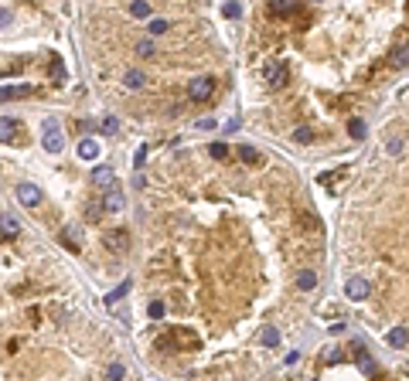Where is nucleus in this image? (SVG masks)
I'll return each instance as SVG.
<instances>
[{"mask_svg":"<svg viewBox=\"0 0 409 381\" xmlns=\"http://www.w3.org/2000/svg\"><path fill=\"white\" fill-rule=\"evenodd\" d=\"M41 143H44L48 153H61V147H65V133H61V123L55 116H48L41 123Z\"/></svg>","mask_w":409,"mask_h":381,"instance_id":"f257e3e1","label":"nucleus"},{"mask_svg":"<svg viewBox=\"0 0 409 381\" xmlns=\"http://www.w3.org/2000/svg\"><path fill=\"white\" fill-rule=\"evenodd\" d=\"M212 92H215V78H208V75L195 78V82L188 85V95H191L195 102H205V99H212Z\"/></svg>","mask_w":409,"mask_h":381,"instance_id":"f03ea898","label":"nucleus"},{"mask_svg":"<svg viewBox=\"0 0 409 381\" xmlns=\"http://www.w3.org/2000/svg\"><path fill=\"white\" fill-rule=\"evenodd\" d=\"M369 279H362V276H351L348 283H345V296L355 300V303H362V300H369Z\"/></svg>","mask_w":409,"mask_h":381,"instance_id":"7ed1b4c3","label":"nucleus"},{"mask_svg":"<svg viewBox=\"0 0 409 381\" xmlns=\"http://www.w3.org/2000/svg\"><path fill=\"white\" fill-rule=\"evenodd\" d=\"M113 181H116V171H113L109 164H99V167H92V184H96V188L113 190Z\"/></svg>","mask_w":409,"mask_h":381,"instance_id":"20e7f679","label":"nucleus"},{"mask_svg":"<svg viewBox=\"0 0 409 381\" xmlns=\"http://www.w3.org/2000/svg\"><path fill=\"white\" fill-rule=\"evenodd\" d=\"M14 190H17V201L24 204V208H38L41 204V190L34 188V184H17Z\"/></svg>","mask_w":409,"mask_h":381,"instance_id":"39448f33","label":"nucleus"},{"mask_svg":"<svg viewBox=\"0 0 409 381\" xmlns=\"http://www.w3.org/2000/svg\"><path fill=\"white\" fill-rule=\"evenodd\" d=\"M263 75H266V85L276 89V85H283V82H287V68H283V65H276V61H270V65L263 68Z\"/></svg>","mask_w":409,"mask_h":381,"instance_id":"423d86ee","label":"nucleus"},{"mask_svg":"<svg viewBox=\"0 0 409 381\" xmlns=\"http://www.w3.org/2000/svg\"><path fill=\"white\" fill-rule=\"evenodd\" d=\"M235 157H239L242 164H249V167H256V164H263V157H259V150H256V147H249V143H239V147H235Z\"/></svg>","mask_w":409,"mask_h":381,"instance_id":"0eeeda50","label":"nucleus"},{"mask_svg":"<svg viewBox=\"0 0 409 381\" xmlns=\"http://www.w3.org/2000/svg\"><path fill=\"white\" fill-rule=\"evenodd\" d=\"M78 157H82V160H99V143L92 140V136L78 140Z\"/></svg>","mask_w":409,"mask_h":381,"instance_id":"6e6552de","label":"nucleus"},{"mask_svg":"<svg viewBox=\"0 0 409 381\" xmlns=\"http://www.w3.org/2000/svg\"><path fill=\"white\" fill-rule=\"evenodd\" d=\"M123 204H126V197H123V190H106V201H102V208L106 211H123Z\"/></svg>","mask_w":409,"mask_h":381,"instance_id":"1a4fd4ad","label":"nucleus"},{"mask_svg":"<svg viewBox=\"0 0 409 381\" xmlns=\"http://www.w3.org/2000/svg\"><path fill=\"white\" fill-rule=\"evenodd\" d=\"M143 82H147V75H143V72H140V68H130V72H126V75H123V85H126V89H143Z\"/></svg>","mask_w":409,"mask_h":381,"instance_id":"9d476101","label":"nucleus"},{"mask_svg":"<svg viewBox=\"0 0 409 381\" xmlns=\"http://www.w3.org/2000/svg\"><path fill=\"white\" fill-rule=\"evenodd\" d=\"M314 286H317V272H314V269H304V272L297 276V289H304V293H311Z\"/></svg>","mask_w":409,"mask_h":381,"instance_id":"9b49d317","label":"nucleus"},{"mask_svg":"<svg viewBox=\"0 0 409 381\" xmlns=\"http://www.w3.org/2000/svg\"><path fill=\"white\" fill-rule=\"evenodd\" d=\"M61 242H65V245L72 248V252H78V248H82V245H78V242H82L78 228H65V231H61Z\"/></svg>","mask_w":409,"mask_h":381,"instance_id":"f8f14e48","label":"nucleus"},{"mask_svg":"<svg viewBox=\"0 0 409 381\" xmlns=\"http://www.w3.org/2000/svg\"><path fill=\"white\" fill-rule=\"evenodd\" d=\"M31 95V85H3V99H24Z\"/></svg>","mask_w":409,"mask_h":381,"instance_id":"ddd939ff","label":"nucleus"},{"mask_svg":"<svg viewBox=\"0 0 409 381\" xmlns=\"http://www.w3.org/2000/svg\"><path fill=\"white\" fill-rule=\"evenodd\" d=\"M386 341H389L392 347H406V344H409V334L403 330V327H396V330H389V337H386Z\"/></svg>","mask_w":409,"mask_h":381,"instance_id":"4468645a","label":"nucleus"},{"mask_svg":"<svg viewBox=\"0 0 409 381\" xmlns=\"http://www.w3.org/2000/svg\"><path fill=\"white\" fill-rule=\"evenodd\" d=\"M167 27H171V24H167L164 17H150V20H147V31H150V38H157V34H164Z\"/></svg>","mask_w":409,"mask_h":381,"instance_id":"2eb2a0df","label":"nucleus"},{"mask_svg":"<svg viewBox=\"0 0 409 381\" xmlns=\"http://www.w3.org/2000/svg\"><path fill=\"white\" fill-rule=\"evenodd\" d=\"M0 140H3V143H10V140H14V119H10V116H3V119H0Z\"/></svg>","mask_w":409,"mask_h":381,"instance_id":"dca6fc26","label":"nucleus"},{"mask_svg":"<svg viewBox=\"0 0 409 381\" xmlns=\"http://www.w3.org/2000/svg\"><path fill=\"white\" fill-rule=\"evenodd\" d=\"M17 218H14V214H10V211H3V235H7V238H14V235H17Z\"/></svg>","mask_w":409,"mask_h":381,"instance_id":"f3484780","label":"nucleus"},{"mask_svg":"<svg viewBox=\"0 0 409 381\" xmlns=\"http://www.w3.org/2000/svg\"><path fill=\"white\" fill-rule=\"evenodd\" d=\"M311 140H314L311 126H297V130H293V143H300V147H304V143H311Z\"/></svg>","mask_w":409,"mask_h":381,"instance_id":"a211bd4d","label":"nucleus"},{"mask_svg":"<svg viewBox=\"0 0 409 381\" xmlns=\"http://www.w3.org/2000/svg\"><path fill=\"white\" fill-rule=\"evenodd\" d=\"M406 150V143H403V136H392L389 143H386V153H389V157H399V153Z\"/></svg>","mask_w":409,"mask_h":381,"instance_id":"6ab92c4d","label":"nucleus"},{"mask_svg":"<svg viewBox=\"0 0 409 381\" xmlns=\"http://www.w3.org/2000/svg\"><path fill=\"white\" fill-rule=\"evenodd\" d=\"M126 289H130V283H123V286H116V289H113V293H109V296H106V306H116L119 300H123V296H126Z\"/></svg>","mask_w":409,"mask_h":381,"instance_id":"aec40b11","label":"nucleus"},{"mask_svg":"<svg viewBox=\"0 0 409 381\" xmlns=\"http://www.w3.org/2000/svg\"><path fill=\"white\" fill-rule=\"evenodd\" d=\"M276 344H280V330L276 327H266L263 330V347H276Z\"/></svg>","mask_w":409,"mask_h":381,"instance_id":"412c9836","label":"nucleus"},{"mask_svg":"<svg viewBox=\"0 0 409 381\" xmlns=\"http://www.w3.org/2000/svg\"><path fill=\"white\" fill-rule=\"evenodd\" d=\"M130 14H133V17H147V20H150V3L136 0V3H130Z\"/></svg>","mask_w":409,"mask_h":381,"instance_id":"4be33fe9","label":"nucleus"},{"mask_svg":"<svg viewBox=\"0 0 409 381\" xmlns=\"http://www.w3.org/2000/svg\"><path fill=\"white\" fill-rule=\"evenodd\" d=\"M102 133H106V136H116L119 133V119H116V116H106V119H102Z\"/></svg>","mask_w":409,"mask_h":381,"instance_id":"5701e85b","label":"nucleus"},{"mask_svg":"<svg viewBox=\"0 0 409 381\" xmlns=\"http://www.w3.org/2000/svg\"><path fill=\"white\" fill-rule=\"evenodd\" d=\"M222 14H225V17H242V3H235V0L222 3Z\"/></svg>","mask_w":409,"mask_h":381,"instance_id":"b1692460","label":"nucleus"},{"mask_svg":"<svg viewBox=\"0 0 409 381\" xmlns=\"http://www.w3.org/2000/svg\"><path fill=\"white\" fill-rule=\"evenodd\" d=\"M348 133L355 136V140H362V136H365V123H362L358 116H355V119H351V123H348Z\"/></svg>","mask_w":409,"mask_h":381,"instance_id":"393cba45","label":"nucleus"},{"mask_svg":"<svg viewBox=\"0 0 409 381\" xmlns=\"http://www.w3.org/2000/svg\"><path fill=\"white\" fill-rule=\"evenodd\" d=\"M208 153H212L215 160H225V157H229V147H225V143H212V147H208Z\"/></svg>","mask_w":409,"mask_h":381,"instance_id":"a878e982","label":"nucleus"},{"mask_svg":"<svg viewBox=\"0 0 409 381\" xmlns=\"http://www.w3.org/2000/svg\"><path fill=\"white\" fill-rule=\"evenodd\" d=\"M136 55L150 58V55H154V41H150V38H143V41H140V44H136Z\"/></svg>","mask_w":409,"mask_h":381,"instance_id":"bb28decb","label":"nucleus"},{"mask_svg":"<svg viewBox=\"0 0 409 381\" xmlns=\"http://www.w3.org/2000/svg\"><path fill=\"white\" fill-rule=\"evenodd\" d=\"M106 375H109V381H119V378H126V368H123V364H109Z\"/></svg>","mask_w":409,"mask_h":381,"instance_id":"cd10ccee","label":"nucleus"},{"mask_svg":"<svg viewBox=\"0 0 409 381\" xmlns=\"http://www.w3.org/2000/svg\"><path fill=\"white\" fill-rule=\"evenodd\" d=\"M392 65H396V68H403V65H409V48H403V51H396V58H392Z\"/></svg>","mask_w":409,"mask_h":381,"instance_id":"c85d7f7f","label":"nucleus"},{"mask_svg":"<svg viewBox=\"0 0 409 381\" xmlns=\"http://www.w3.org/2000/svg\"><path fill=\"white\" fill-rule=\"evenodd\" d=\"M147 313H150L154 320H160V317H164V303H150L147 306Z\"/></svg>","mask_w":409,"mask_h":381,"instance_id":"c756f323","label":"nucleus"},{"mask_svg":"<svg viewBox=\"0 0 409 381\" xmlns=\"http://www.w3.org/2000/svg\"><path fill=\"white\" fill-rule=\"evenodd\" d=\"M51 75L58 78V82H61V78H65V68H61V61H58V58H55V61H51Z\"/></svg>","mask_w":409,"mask_h":381,"instance_id":"7c9ffc66","label":"nucleus"},{"mask_svg":"<svg viewBox=\"0 0 409 381\" xmlns=\"http://www.w3.org/2000/svg\"><path fill=\"white\" fill-rule=\"evenodd\" d=\"M195 126H198V130H215V119H208V116H205V119H198Z\"/></svg>","mask_w":409,"mask_h":381,"instance_id":"2f4dec72","label":"nucleus"},{"mask_svg":"<svg viewBox=\"0 0 409 381\" xmlns=\"http://www.w3.org/2000/svg\"><path fill=\"white\" fill-rule=\"evenodd\" d=\"M143 160H147V147H140V150H136V157H133V164H136V167H143Z\"/></svg>","mask_w":409,"mask_h":381,"instance_id":"473e14b6","label":"nucleus"}]
</instances>
